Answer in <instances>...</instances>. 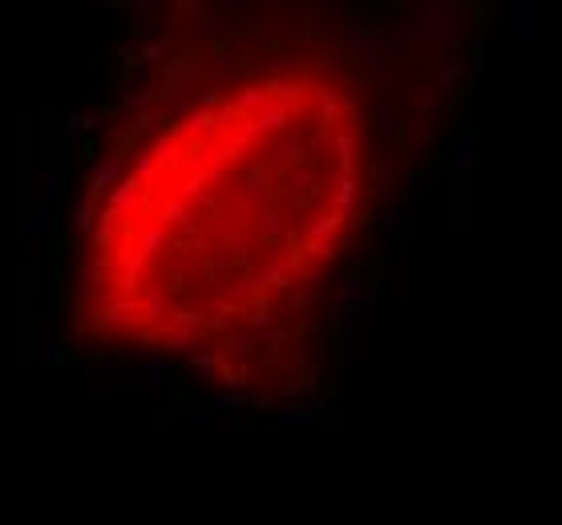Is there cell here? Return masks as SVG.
<instances>
[{
	"instance_id": "1",
	"label": "cell",
	"mask_w": 562,
	"mask_h": 525,
	"mask_svg": "<svg viewBox=\"0 0 562 525\" xmlns=\"http://www.w3.org/2000/svg\"><path fill=\"white\" fill-rule=\"evenodd\" d=\"M364 190L349 86L307 65L247 73L162 121L109 182L81 315L142 352L227 348L320 292Z\"/></svg>"
}]
</instances>
